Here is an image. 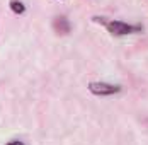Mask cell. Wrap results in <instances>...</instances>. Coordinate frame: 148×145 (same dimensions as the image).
Here are the masks:
<instances>
[{"mask_svg": "<svg viewBox=\"0 0 148 145\" xmlns=\"http://www.w3.org/2000/svg\"><path fill=\"white\" fill-rule=\"evenodd\" d=\"M92 21L97 22V24H102L112 36L136 34V32H141V29H143L141 26H133V24H128V22H123V21H107L106 17H101V15L92 17Z\"/></svg>", "mask_w": 148, "mask_h": 145, "instance_id": "obj_1", "label": "cell"}, {"mask_svg": "<svg viewBox=\"0 0 148 145\" xmlns=\"http://www.w3.org/2000/svg\"><path fill=\"white\" fill-rule=\"evenodd\" d=\"M89 90L94 96H112L121 92V86L118 84H107V82H90Z\"/></svg>", "mask_w": 148, "mask_h": 145, "instance_id": "obj_2", "label": "cell"}, {"mask_svg": "<svg viewBox=\"0 0 148 145\" xmlns=\"http://www.w3.org/2000/svg\"><path fill=\"white\" fill-rule=\"evenodd\" d=\"M53 29H55L56 34L65 36V34H70L72 26H70V22H68V19H66L65 15H58V17L53 19Z\"/></svg>", "mask_w": 148, "mask_h": 145, "instance_id": "obj_3", "label": "cell"}, {"mask_svg": "<svg viewBox=\"0 0 148 145\" xmlns=\"http://www.w3.org/2000/svg\"><path fill=\"white\" fill-rule=\"evenodd\" d=\"M10 10L15 12V14H24L26 7H24L22 2H19V0H12V2H10Z\"/></svg>", "mask_w": 148, "mask_h": 145, "instance_id": "obj_4", "label": "cell"}, {"mask_svg": "<svg viewBox=\"0 0 148 145\" xmlns=\"http://www.w3.org/2000/svg\"><path fill=\"white\" fill-rule=\"evenodd\" d=\"M7 145H24V144H22L21 140H14V142H9Z\"/></svg>", "mask_w": 148, "mask_h": 145, "instance_id": "obj_5", "label": "cell"}]
</instances>
